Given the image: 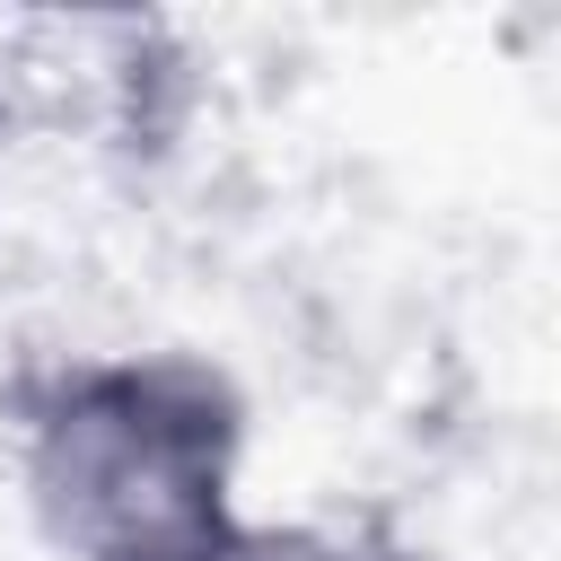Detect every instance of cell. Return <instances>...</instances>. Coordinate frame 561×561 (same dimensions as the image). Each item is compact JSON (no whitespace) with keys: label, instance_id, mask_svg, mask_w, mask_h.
<instances>
[{"label":"cell","instance_id":"obj_2","mask_svg":"<svg viewBox=\"0 0 561 561\" xmlns=\"http://www.w3.org/2000/svg\"><path fill=\"white\" fill-rule=\"evenodd\" d=\"M210 561H377V552L333 526H307V517H237L210 543Z\"/></svg>","mask_w":561,"mask_h":561},{"label":"cell","instance_id":"obj_1","mask_svg":"<svg viewBox=\"0 0 561 561\" xmlns=\"http://www.w3.org/2000/svg\"><path fill=\"white\" fill-rule=\"evenodd\" d=\"M26 517L61 561H210L237 526L245 394L202 351H61L0 394Z\"/></svg>","mask_w":561,"mask_h":561}]
</instances>
